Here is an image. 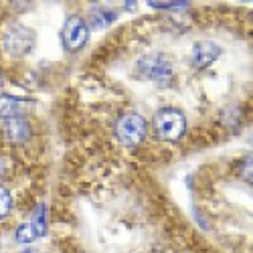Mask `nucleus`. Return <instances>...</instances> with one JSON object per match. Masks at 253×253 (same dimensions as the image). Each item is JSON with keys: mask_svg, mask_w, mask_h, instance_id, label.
<instances>
[{"mask_svg": "<svg viewBox=\"0 0 253 253\" xmlns=\"http://www.w3.org/2000/svg\"><path fill=\"white\" fill-rule=\"evenodd\" d=\"M154 130L166 142H178L186 132V118L176 108H162L154 116Z\"/></svg>", "mask_w": 253, "mask_h": 253, "instance_id": "nucleus-1", "label": "nucleus"}, {"mask_svg": "<svg viewBox=\"0 0 253 253\" xmlns=\"http://www.w3.org/2000/svg\"><path fill=\"white\" fill-rule=\"evenodd\" d=\"M2 45L14 57L27 55L35 47V33L25 25H10V27L4 29Z\"/></svg>", "mask_w": 253, "mask_h": 253, "instance_id": "nucleus-3", "label": "nucleus"}, {"mask_svg": "<svg viewBox=\"0 0 253 253\" xmlns=\"http://www.w3.org/2000/svg\"><path fill=\"white\" fill-rule=\"evenodd\" d=\"M87 39H89V29H87L85 20L81 16H69L61 31V41H63L65 51L75 53V51L83 49L87 43Z\"/></svg>", "mask_w": 253, "mask_h": 253, "instance_id": "nucleus-5", "label": "nucleus"}, {"mask_svg": "<svg viewBox=\"0 0 253 253\" xmlns=\"http://www.w3.org/2000/svg\"><path fill=\"white\" fill-rule=\"evenodd\" d=\"M116 138L120 140V144L124 146H138L144 138H146V132H148V124L146 120L140 116V114H124L118 118L116 122Z\"/></svg>", "mask_w": 253, "mask_h": 253, "instance_id": "nucleus-2", "label": "nucleus"}, {"mask_svg": "<svg viewBox=\"0 0 253 253\" xmlns=\"http://www.w3.org/2000/svg\"><path fill=\"white\" fill-rule=\"evenodd\" d=\"M116 16H118V12H116L114 8H108V6H95V8L89 12V25H91V29L99 31V29H103V27L112 25L114 20H116Z\"/></svg>", "mask_w": 253, "mask_h": 253, "instance_id": "nucleus-9", "label": "nucleus"}, {"mask_svg": "<svg viewBox=\"0 0 253 253\" xmlns=\"http://www.w3.org/2000/svg\"><path fill=\"white\" fill-rule=\"evenodd\" d=\"M33 130H31V124L27 118L23 116H16L4 122V138L12 144H23L31 138Z\"/></svg>", "mask_w": 253, "mask_h": 253, "instance_id": "nucleus-7", "label": "nucleus"}, {"mask_svg": "<svg viewBox=\"0 0 253 253\" xmlns=\"http://www.w3.org/2000/svg\"><path fill=\"white\" fill-rule=\"evenodd\" d=\"M4 172V166H2V160H0V174Z\"/></svg>", "mask_w": 253, "mask_h": 253, "instance_id": "nucleus-13", "label": "nucleus"}, {"mask_svg": "<svg viewBox=\"0 0 253 253\" xmlns=\"http://www.w3.org/2000/svg\"><path fill=\"white\" fill-rule=\"evenodd\" d=\"M23 108H25V99L8 95V93L0 95V118L2 120H10V118L20 116L23 114Z\"/></svg>", "mask_w": 253, "mask_h": 253, "instance_id": "nucleus-8", "label": "nucleus"}, {"mask_svg": "<svg viewBox=\"0 0 253 253\" xmlns=\"http://www.w3.org/2000/svg\"><path fill=\"white\" fill-rule=\"evenodd\" d=\"M20 253H35L33 249H25V251H20Z\"/></svg>", "mask_w": 253, "mask_h": 253, "instance_id": "nucleus-14", "label": "nucleus"}, {"mask_svg": "<svg viewBox=\"0 0 253 253\" xmlns=\"http://www.w3.org/2000/svg\"><path fill=\"white\" fill-rule=\"evenodd\" d=\"M14 237H16V241H18V243H33V241L39 237V233L35 231L33 223H25V225H20V227L16 229Z\"/></svg>", "mask_w": 253, "mask_h": 253, "instance_id": "nucleus-10", "label": "nucleus"}, {"mask_svg": "<svg viewBox=\"0 0 253 253\" xmlns=\"http://www.w3.org/2000/svg\"><path fill=\"white\" fill-rule=\"evenodd\" d=\"M221 55V49L211 43V41H201L193 47V53H191V59H193V65L197 69H205L209 65H213V63L219 59Z\"/></svg>", "mask_w": 253, "mask_h": 253, "instance_id": "nucleus-6", "label": "nucleus"}, {"mask_svg": "<svg viewBox=\"0 0 253 253\" xmlns=\"http://www.w3.org/2000/svg\"><path fill=\"white\" fill-rule=\"evenodd\" d=\"M10 211H12V197L4 186L0 184V221L6 219L10 215Z\"/></svg>", "mask_w": 253, "mask_h": 253, "instance_id": "nucleus-11", "label": "nucleus"}, {"mask_svg": "<svg viewBox=\"0 0 253 253\" xmlns=\"http://www.w3.org/2000/svg\"><path fill=\"white\" fill-rule=\"evenodd\" d=\"M138 73L144 79H150L156 83H166L172 75V65L164 55L160 53H150V55H144L138 61Z\"/></svg>", "mask_w": 253, "mask_h": 253, "instance_id": "nucleus-4", "label": "nucleus"}, {"mask_svg": "<svg viewBox=\"0 0 253 253\" xmlns=\"http://www.w3.org/2000/svg\"><path fill=\"white\" fill-rule=\"evenodd\" d=\"M154 8H184L188 2H148Z\"/></svg>", "mask_w": 253, "mask_h": 253, "instance_id": "nucleus-12", "label": "nucleus"}]
</instances>
